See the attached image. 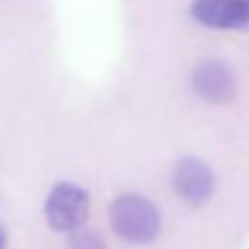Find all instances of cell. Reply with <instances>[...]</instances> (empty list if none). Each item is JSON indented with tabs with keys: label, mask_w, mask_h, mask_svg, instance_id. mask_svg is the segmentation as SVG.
<instances>
[{
	"label": "cell",
	"mask_w": 249,
	"mask_h": 249,
	"mask_svg": "<svg viewBox=\"0 0 249 249\" xmlns=\"http://www.w3.org/2000/svg\"><path fill=\"white\" fill-rule=\"evenodd\" d=\"M109 223L121 238L136 245H146L160 234V212L140 195H121L109 208Z\"/></svg>",
	"instance_id": "obj_1"
},
{
	"label": "cell",
	"mask_w": 249,
	"mask_h": 249,
	"mask_svg": "<svg viewBox=\"0 0 249 249\" xmlns=\"http://www.w3.org/2000/svg\"><path fill=\"white\" fill-rule=\"evenodd\" d=\"M46 221L57 232H74L88 221L90 197L74 184H57L46 199Z\"/></svg>",
	"instance_id": "obj_2"
},
{
	"label": "cell",
	"mask_w": 249,
	"mask_h": 249,
	"mask_svg": "<svg viewBox=\"0 0 249 249\" xmlns=\"http://www.w3.org/2000/svg\"><path fill=\"white\" fill-rule=\"evenodd\" d=\"M190 13L212 29H249V0H195Z\"/></svg>",
	"instance_id": "obj_4"
},
{
	"label": "cell",
	"mask_w": 249,
	"mask_h": 249,
	"mask_svg": "<svg viewBox=\"0 0 249 249\" xmlns=\"http://www.w3.org/2000/svg\"><path fill=\"white\" fill-rule=\"evenodd\" d=\"M70 249H105V245L94 232H86V230L79 228V230H74Z\"/></svg>",
	"instance_id": "obj_6"
},
{
	"label": "cell",
	"mask_w": 249,
	"mask_h": 249,
	"mask_svg": "<svg viewBox=\"0 0 249 249\" xmlns=\"http://www.w3.org/2000/svg\"><path fill=\"white\" fill-rule=\"evenodd\" d=\"M173 188L186 206L201 208L212 197L214 175L199 158H184L173 171Z\"/></svg>",
	"instance_id": "obj_3"
},
{
	"label": "cell",
	"mask_w": 249,
	"mask_h": 249,
	"mask_svg": "<svg viewBox=\"0 0 249 249\" xmlns=\"http://www.w3.org/2000/svg\"><path fill=\"white\" fill-rule=\"evenodd\" d=\"M193 86L199 96L212 103H230L236 94L232 74L219 61H206L193 74Z\"/></svg>",
	"instance_id": "obj_5"
},
{
	"label": "cell",
	"mask_w": 249,
	"mask_h": 249,
	"mask_svg": "<svg viewBox=\"0 0 249 249\" xmlns=\"http://www.w3.org/2000/svg\"><path fill=\"white\" fill-rule=\"evenodd\" d=\"M4 241H7V236H4V230L0 228V249H4Z\"/></svg>",
	"instance_id": "obj_7"
}]
</instances>
